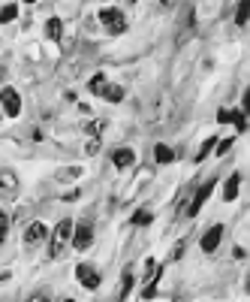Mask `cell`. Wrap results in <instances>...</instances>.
<instances>
[{
    "mask_svg": "<svg viewBox=\"0 0 250 302\" xmlns=\"http://www.w3.org/2000/svg\"><path fill=\"white\" fill-rule=\"evenodd\" d=\"M130 290H133V272L127 269V272H124V287H121V299H127V296H130Z\"/></svg>",
    "mask_w": 250,
    "mask_h": 302,
    "instance_id": "cb8c5ba5",
    "label": "cell"
},
{
    "mask_svg": "<svg viewBox=\"0 0 250 302\" xmlns=\"http://www.w3.org/2000/svg\"><path fill=\"white\" fill-rule=\"evenodd\" d=\"M112 163H115L118 169H127V166L136 163V151H133V148H118V151L112 154Z\"/></svg>",
    "mask_w": 250,
    "mask_h": 302,
    "instance_id": "ba28073f",
    "label": "cell"
},
{
    "mask_svg": "<svg viewBox=\"0 0 250 302\" xmlns=\"http://www.w3.org/2000/svg\"><path fill=\"white\" fill-rule=\"evenodd\" d=\"M184 248H187V242H178V245L172 248V257H169V260H181V257H184Z\"/></svg>",
    "mask_w": 250,
    "mask_h": 302,
    "instance_id": "83f0119b",
    "label": "cell"
},
{
    "mask_svg": "<svg viewBox=\"0 0 250 302\" xmlns=\"http://www.w3.org/2000/svg\"><path fill=\"white\" fill-rule=\"evenodd\" d=\"M100 21L106 24V30H109V33H121V30L127 27V21L121 18V12H118L115 6H106V9H100Z\"/></svg>",
    "mask_w": 250,
    "mask_h": 302,
    "instance_id": "3957f363",
    "label": "cell"
},
{
    "mask_svg": "<svg viewBox=\"0 0 250 302\" xmlns=\"http://www.w3.org/2000/svg\"><path fill=\"white\" fill-rule=\"evenodd\" d=\"M211 194H214V182H205V185H202V188L196 191L193 203L187 206V215H190V218H193V215H199V209H202V206L208 203V197H211Z\"/></svg>",
    "mask_w": 250,
    "mask_h": 302,
    "instance_id": "8992f818",
    "label": "cell"
},
{
    "mask_svg": "<svg viewBox=\"0 0 250 302\" xmlns=\"http://www.w3.org/2000/svg\"><path fill=\"white\" fill-rule=\"evenodd\" d=\"M151 221H154V215H151V212H145V209L133 215V224H136V227H148Z\"/></svg>",
    "mask_w": 250,
    "mask_h": 302,
    "instance_id": "ffe728a7",
    "label": "cell"
},
{
    "mask_svg": "<svg viewBox=\"0 0 250 302\" xmlns=\"http://www.w3.org/2000/svg\"><path fill=\"white\" fill-rule=\"evenodd\" d=\"M0 185H3L6 194H15V191H18V178H15V172H12V169H3V172H0Z\"/></svg>",
    "mask_w": 250,
    "mask_h": 302,
    "instance_id": "8fae6325",
    "label": "cell"
},
{
    "mask_svg": "<svg viewBox=\"0 0 250 302\" xmlns=\"http://www.w3.org/2000/svg\"><path fill=\"white\" fill-rule=\"evenodd\" d=\"M15 15H18V6H15V3H6V6L0 9V21H3V24L15 21Z\"/></svg>",
    "mask_w": 250,
    "mask_h": 302,
    "instance_id": "e0dca14e",
    "label": "cell"
},
{
    "mask_svg": "<svg viewBox=\"0 0 250 302\" xmlns=\"http://www.w3.org/2000/svg\"><path fill=\"white\" fill-rule=\"evenodd\" d=\"M250 18V0H238V9H235V24H247Z\"/></svg>",
    "mask_w": 250,
    "mask_h": 302,
    "instance_id": "9a60e30c",
    "label": "cell"
},
{
    "mask_svg": "<svg viewBox=\"0 0 250 302\" xmlns=\"http://www.w3.org/2000/svg\"><path fill=\"white\" fill-rule=\"evenodd\" d=\"M91 242H94V224H88V221L72 224V248L75 251H88Z\"/></svg>",
    "mask_w": 250,
    "mask_h": 302,
    "instance_id": "7a4b0ae2",
    "label": "cell"
},
{
    "mask_svg": "<svg viewBox=\"0 0 250 302\" xmlns=\"http://www.w3.org/2000/svg\"><path fill=\"white\" fill-rule=\"evenodd\" d=\"M97 151H100V136H94V139H91V142L85 145V154H91V157H94Z\"/></svg>",
    "mask_w": 250,
    "mask_h": 302,
    "instance_id": "484cf974",
    "label": "cell"
},
{
    "mask_svg": "<svg viewBox=\"0 0 250 302\" xmlns=\"http://www.w3.org/2000/svg\"><path fill=\"white\" fill-rule=\"evenodd\" d=\"M75 278H78V284H81L85 290H97V287H100V272H97L94 266H88V263L75 266Z\"/></svg>",
    "mask_w": 250,
    "mask_h": 302,
    "instance_id": "5b68a950",
    "label": "cell"
},
{
    "mask_svg": "<svg viewBox=\"0 0 250 302\" xmlns=\"http://www.w3.org/2000/svg\"><path fill=\"white\" fill-rule=\"evenodd\" d=\"M232 257H235V260H244V257H247V251H244V248H238V245H235V251H232Z\"/></svg>",
    "mask_w": 250,
    "mask_h": 302,
    "instance_id": "4dcf8cb0",
    "label": "cell"
},
{
    "mask_svg": "<svg viewBox=\"0 0 250 302\" xmlns=\"http://www.w3.org/2000/svg\"><path fill=\"white\" fill-rule=\"evenodd\" d=\"M6 233H9V215L0 212V242H6Z\"/></svg>",
    "mask_w": 250,
    "mask_h": 302,
    "instance_id": "d4e9b609",
    "label": "cell"
},
{
    "mask_svg": "<svg viewBox=\"0 0 250 302\" xmlns=\"http://www.w3.org/2000/svg\"><path fill=\"white\" fill-rule=\"evenodd\" d=\"M154 157H157V163H172V160H175V151H172L169 145L160 142V145L154 148Z\"/></svg>",
    "mask_w": 250,
    "mask_h": 302,
    "instance_id": "7c38bea8",
    "label": "cell"
},
{
    "mask_svg": "<svg viewBox=\"0 0 250 302\" xmlns=\"http://www.w3.org/2000/svg\"><path fill=\"white\" fill-rule=\"evenodd\" d=\"M229 115H232L229 109H220V112H217V121H220V124H226V121H229Z\"/></svg>",
    "mask_w": 250,
    "mask_h": 302,
    "instance_id": "f1b7e54d",
    "label": "cell"
},
{
    "mask_svg": "<svg viewBox=\"0 0 250 302\" xmlns=\"http://www.w3.org/2000/svg\"><path fill=\"white\" fill-rule=\"evenodd\" d=\"M78 175H81V169H78V166H69V169H60V172H57V178H60V182H72V178H78Z\"/></svg>",
    "mask_w": 250,
    "mask_h": 302,
    "instance_id": "603a6c76",
    "label": "cell"
},
{
    "mask_svg": "<svg viewBox=\"0 0 250 302\" xmlns=\"http://www.w3.org/2000/svg\"><path fill=\"white\" fill-rule=\"evenodd\" d=\"M157 281H160V272H151V281H148V287L142 290V299H151V296H154V290H157Z\"/></svg>",
    "mask_w": 250,
    "mask_h": 302,
    "instance_id": "44dd1931",
    "label": "cell"
},
{
    "mask_svg": "<svg viewBox=\"0 0 250 302\" xmlns=\"http://www.w3.org/2000/svg\"><path fill=\"white\" fill-rule=\"evenodd\" d=\"M24 3H36V0H24Z\"/></svg>",
    "mask_w": 250,
    "mask_h": 302,
    "instance_id": "d6a6232c",
    "label": "cell"
},
{
    "mask_svg": "<svg viewBox=\"0 0 250 302\" xmlns=\"http://www.w3.org/2000/svg\"><path fill=\"white\" fill-rule=\"evenodd\" d=\"M85 130H88L91 136H100V130H103V121H91V124H85Z\"/></svg>",
    "mask_w": 250,
    "mask_h": 302,
    "instance_id": "4316f807",
    "label": "cell"
},
{
    "mask_svg": "<svg viewBox=\"0 0 250 302\" xmlns=\"http://www.w3.org/2000/svg\"><path fill=\"white\" fill-rule=\"evenodd\" d=\"M229 121L238 127V133H244V130H247V115H244V112H238V109H235V112L229 115Z\"/></svg>",
    "mask_w": 250,
    "mask_h": 302,
    "instance_id": "d6986e66",
    "label": "cell"
},
{
    "mask_svg": "<svg viewBox=\"0 0 250 302\" xmlns=\"http://www.w3.org/2000/svg\"><path fill=\"white\" fill-rule=\"evenodd\" d=\"M88 91H91V94H103V91H106V76H94V79L88 82Z\"/></svg>",
    "mask_w": 250,
    "mask_h": 302,
    "instance_id": "ac0fdd59",
    "label": "cell"
},
{
    "mask_svg": "<svg viewBox=\"0 0 250 302\" xmlns=\"http://www.w3.org/2000/svg\"><path fill=\"white\" fill-rule=\"evenodd\" d=\"M220 239H223V224H214V227L202 236V251H205V254H214L217 245H220Z\"/></svg>",
    "mask_w": 250,
    "mask_h": 302,
    "instance_id": "52a82bcc",
    "label": "cell"
},
{
    "mask_svg": "<svg viewBox=\"0 0 250 302\" xmlns=\"http://www.w3.org/2000/svg\"><path fill=\"white\" fill-rule=\"evenodd\" d=\"M214 145H217V136H208V139L202 142V148L196 151V160H205V157H208V154L214 151Z\"/></svg>",
    "mask_w": 250,
    "mask_h": 302,
    "instance_id": "2e32d148",
    "label": "cell"
},
{
    "mask_svg": "<svg viewBox=\"0 0 250 302\" xmlns=\"http://www.w3.org/2000/svg\"><path fill=\"white\" fill-rule=\"evenodd\" d=\"M238 191H241V175L235 172V175H229V178H226V185H223V200H226V203H232V200L238 197Z\"/></svg>",
    "mask_w": 250,
    "mask_h": 302,
    "instance_id": "30bf717a",
    "label": "cell"
},
{
    "mask_svg": "<svg viewBox=\"0 0 250 302\" xmlns=\"http://www.w3.org/2000/svg\"><path fill=\"white\" fill-rule=\"evenodd\" d=\"M42 239H45V224L33 221V224L24 230V245H36V242H42Z\"/></svg>",
    "mask_w": 250,
    "mask_h": 302,
    "instance_id": "9c48e42d",
    "label": "cell"
},
{
    "mask_svg": "<svg viewBox=\"0 0 250 302\" xmlns=\"http://www.w3.org/2000/svg\"><path fill=\"white\" fill-rule=\"evenodd\" d=\"M103 97H106L109 103H121V100H124V88H121V85H106Z\"/></svg>",
    "mask_w": 250,
    "mask_h": 302,
    "instance_id": "4fadbf2b",
    "label": "cell"
},
{
    "mask_svg": "<svg viewBox=\"0 0 250 302\" xmlns=\"http://www.w3.org/2000/svg\"><path fill=\"white\" fill-rule=\"evenodd\" d=\"M0 109H3L9 118H18L21 100H18V91H15V88H3V94H0Z\"/></svg>",
    "mask_w": 250,
    "mask_h": 302,
    "instance_id": "277c9868",
    "label": "cell"
},
{
    "mask_svg": "<svg viewBox=\"0 0 250 302\" xmlns=\"http://www.w3.org/2000/svg\"><path fill=\"white\" fill-rule=\"evenodd\" d=\"M0 115H3V109H0Z\"/></svg>",
    "mask_w": 250,
    "mask_h": 302,
    "instance_id": "e575fe53",
    "label": "cell"
},
{
    "mask_svg": "<svg viewBox=\"0 0 250 302\" xmlns=\"http://www.w3.org/2000/svg\"><path fill=\"white\" fill-rule=\"evenodd\" d=\"M247 290H250V278H247Z\"/></svg>",
    "mask_w": 250,
    "mask_h": 302,
    "instance_id": "836d02e7",
    "label": "cell"
},
{
    "mask_svg": "<svg viewBox=\"0 0 250 302\" xmlns=\"http://www.w3.org/2000/svg\"><path fill=\"white\" fill-rule=\"evenodd\" d=\"M72 200H78V191H75V188H72V191H66V194H63V203H72Z\"/></svg>",
    "mask_w": 250,
    "mask_h": 302,
    "instance_id": "f546056e",
    "label": "cell"
},
{
    "mask_svg": "<svg viewBox=\"0 0 250 302\" xmlns=\"http://www.w3.org/2000/svg\"><path fill=\"white\" fill-rule=\"evenodd\" d=\"M69 239H72V221H69V218H63V221L57 224L54 236H51V248H48V254L57 260V257L69 248Z\"/></svg>",
    "mask_w": 250,
    "mask_h": 302,
    "instance_id": "6da1fadb",
    "label": "cell"
},
{
    "mask_svg": "<svg viewBox=\"0 0 250 302\" xmlns=\"http://www.w3.org/2000/svg\"><path fill=\"white\" fill-rule=\"evenodd\" d=\"M244 115H250V88H247V94H244Z\"/></svg>",
    "mask_w": 250,
    "mask_h": 302,
    "instance_id": "1f68e13d",
    "label": "cell"
},
{
    "mask_svg": "<svg viewBox=\"0 0 250 302\" xmlns=\"http://www.w3.org/2000/svg\"><path fill=\"white\" fill-rule=\"evenodd\" d=\"M232 145H235V139H220V142L214 145V154H220V157H223V154H229V151H232Z\"/></svg>",
    "mask_w": 250,
    "mask_h": 302,
    "instance_id": "7402d4cb",
    "label": "cell"
},
{
    "mask_svg": "<svg viewBox=\"0 0 250 302\" xmlns=\"http://www.w3.org/2000/svg\"><path fill=\"white\" fill-rule=\"evenodd\" d=\"M60 30H63L60 18H48V24H45V36H48V39H60Z\"/></svg>",
    "mask_w": 250,
    "mask_h": 302,
    "instance_id": "5bb4252c",
    "label": "cell"
}]
</instances>
